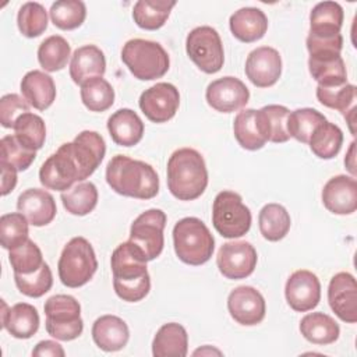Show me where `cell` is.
Wrapping results in <instances>:
<instances>
[{
    "instance_id": "obj_3",
    "label": "cell",
    "mask_w": 357,
    "mask_h": 357,
    "mask_svg": "<svg viewBox=\"0 0 357 357\" xmlns=\"http://www.w3.org/2000/svg\"><path fill=\"white\" fill-rule=\"evenodd\" d=\"M208 185V170L202 155L192 148H180L167 160V187L180 201L201 197Z\"/></svg>"
},
{
    "instance_id": "obj_15",
    "label": "cell",
    "mask_w": 357,
    "mask_h": 357,
    "mask_svg": "<svg viewBox=\"0 0 357 357\" xmlns=\"http://www.w3.org/2000/svg\"><path fill=\"white\" fill-rule=\"evenodd\" d=\"M230 317L240 325L252 326L265 318L266 304L264 296L252 286H238L227 297Z\"/></svg>"
},
{
    "instance_id": "obj_31",
    "label": "cell",
    "mask_w": 357,
    "mask_h": 357,
    "mask_svg": "<svg viewBox=\"0 0 357 357\" xmlns=\"http://www.w3.org/2000/svg\"><path fill=\"white\" fill-rule=\"evenodd\" d=\"M300 332L314 344H331L337 340L340 328L331 315L325 312H311L303 317Z\"/></svg>"
},
{
    "instance_id": "obj_33",
    "label": "cell",
    "mask_w": 357,
    "mask_h": 357,
    "mask_svg": "<svg viewBox=\"0 0 357 357\" xmlns=\"http://www.w3.org/2000/svg\"><path fill=\"white\" fill-rule=\"evenodd\" d=\"M259 231L268 241L282 240L290 230L291 219L280 204H266L258 215Z\"/></svg>"
},
{
    "instance_id": "obj_53",
    "label": "cell",
    "mask_w": 357,
    "mask_h": 357,
    "mask_svg": "<svg viewBox=\"0 0 357 357\" xmlns=\"http://www.w3.org/2000/svg\"><path fill=\"white\" fill-rule=\"evenodd\" d=\"M212 353L222 354L219 350H216V349H212V350H211V347L205 346L204 349H198V350H195V351H194V356H197V354H212Z\"/></svg>"
},
{
    "instance_id": "obj_44",
    "label": "cell",
    "mask_w": 357,
    "mask_h": 357,
    "mask_svg": "<svg viewBox=\"0 0 357 357\" xmlns=\"http://www.w3.org/2000/svg\"><path fill=\"white\" fill-rule=\"evenodd\" d=\"M28 219L21 212L6 213L0 218V243L6 250H13L28 240Z\"/></svg>"
},
{
    "instance_id": "obj_18",
    "label": "cell",
    "mask_w": 357,
    "mask_h": 357,
    "mask_svg": "<svg viewBox=\"0 0 357 357\" xmlns=\"http://www.w3.org/2000/svg\"><path fill=\"white\" fill-rule=\"evenodd\" d=\"M328 301L343 322L354 324L357 321V284L351 273L339 272L331 279Z\"/></svg>"
},
{
    "instance_id": "obj_20",
    "label": "cell",
    "mask_w": 357,
    "mask_h": 357,
    "mask_svg": "<svg viewBox=\"0 0 357 357\" xmlns=\"http://www.w3.org/2000/svg\"><path fill=\"white\" fill-rule=\"evenodd\" d=\"M17 209L32 226L40 227L49 225L57 212L56 201L50 192L42 188H28L20 194Z\"/></svg>"
},
{
    "instance_id": "obj_23",
    "label": "cell",
    "mask_w": 357,
    "mask_h": 357,
    "mask_svg": "<svg viewBox=\"0 0 357 357\" xmlns=\"http://www.w3.org/2000/svg\"><path fill=\"white\" fill-rule=\"evenodd\" d=\"M92 339L95 344L105 351L121 350L128 339L127 324L116 315H102L92 325Z\"/></svg>"
},
{
    "instance_id": "obj_22",
    "label": "cell",
    "mask_w": 357,
    "mask_h": 357,
    "mask_svg": "<svg viewBox=\"0 0 357 357\" xmlns=\"http://www.w3.org/2000/svg\"><path fill=\"white\" fill-rule=\"evenodd\" d=\"M106 71V59L103 52L95 45L78 47L70 63V77L77 85H82L88 79L103 77Z\"/></svg>"
},
{
    "instance_id": "obj_8",
    "label": "cell",
    "mask_w": 357,
    "mask_h": 357,
    "mask_svg": "<svg viewBox=\"0 0 357 357\" xmlns=\"http://www.w3.org/2000/svg\"><path fill=\"white\" fill-rule=\"evenodd\" d=\"M251 212L234 191H220L212 205V223L216 231L226 238L244 236L251 227Z\"/></svg>"
},
{
    "instance_id": "obj_2",
    "label": "cell",
    "mask_w": 357,
    "mask_h": 357,
    "mask_svg": "<svg viewBox=\"0 0 357 357\" xmlns=\"http://www.w3.org/2000/svg\"><path fill=\"white\" fill-rule=\"evenodd\" d=\"M106 181L113 191L124 197L151 199L159 192L156 170L151 165L126 155H116L109 160Z\"/></svg>"
},
{
    "instance_id": "obj_37",
    "label": "cell",
    "mask_w": 357,
    "mask_h": 357,
    "mask_svg": "<svg viewBox=\"0 0 357 357\" xmlns=\"http://www.w3.org/2000/svg\"><path fill=\"white\" fill-rule=\"evenodd\" d=\"M317 99L321 105L339 110L343 116L347 114L350 110L356 109V99H357V88L353 84H340V85H331L317 86Z\"/></svg>"
},
{
    "instance_id": "obj_19",
    "label": "cell",
    "mask_w": 357,
    "mask_h": 357,
    "mask_svg": "<svg viewBox=\"0 0 357 357\" xmlns=\"http://www.w3.org/2000/svg\"><path fill=\"white\" fill-rule=\"evenodd\" d=\"M322 202L335 215H351L357 209V181L339 174L326 181L322 188Z\"/></svg>"
},
{
    "instance_id": "obj_16",
    "label": "cell",
    "mask_w": 357,
    "mask_h": 357,
    "mask_svg": "<svg viewBox=\"0 0 357 357\" xmlns=\"http://www.w3.org/2000/svg\"><path fill=\"white\" fill-rule=\"evenodd\" d=\"M287 304L298 312L315 308L321 300V283L315 273L307 269L293 272L284 286Z\"/></svg>"
},
{
    "instance_id": "obj_45",
    "label": "cell",
    "mask_w": 357,
    "mask_h": 357,
    "mask_svg": "<svg viewBox=\"0 0 357 357\" xmlns=\"http://www.w3.org/2000/svg\"><path fill=\"white\" fill-rule=\"evenodd\" d=\"M8 261L14 273L21 275L33 273L45 264L40 248L29 238L24 244L10 250Z\"/></svg>"
},
{
    "instance_id": "obj_24",
    "label": "cell",
    "mask_w": 357,
    "mask_h": 357,
    "mask_svg": "<svg viewBox=\"0 0 357 357\" xmlns=\"http://www.w3.org/2000/svg\"><path fill=\"white\" fill-rule=\"evenodd\" d=\"M229 25L234 38L244 43H252L265 35L268 18L265 13L257 7H243L231 14Z\"/></svg>"
},
{
    "instance_id": "obj_13",
    "label": "cell",
    "mask_w": 357,
    "mask_h": 357,
    "mask_svg": "<svg viewBox=\"0 0 357 357\" xmlns=\"http://www.w3.org/2000/svg\"><path fill=\"white\" fill-rule=\"evenodd\" d=\"M141 112L153 123H166L174 117L178 105V89L170 82H158L145 89L138 100Z\"/></svg>"
},
{
    "instance_id": "obj_21",
    "label": "cell",
    "mask_w": 357,
    "mask_h": 357,
    "mask_svg": "<svg viewBox=\"0 0 357 357\" xmlns=\"http://www.w3.org/2000/svg\"><path fill=\"white\" fill-rule=\"evenodd\" d=\"M1 328L17 339H29L39 329L38 310L28 303H17L13 307H7L6 301H1Z\"/></svg>"
},
{
    "instance_id": "obj_1",
    "label": "cell",
    "mask_w": 357,
    "mask_h": 357,
    "mask_svg": "<svg viewBox=\"0 0 357 357\" xmlns=\"http://www.w3.org/2000/svg\"><path fill=\"white\" fill-rule=\"evenodd\" d=\"M146 257L132 241L119 244L112 252L110 266L116 294L128 303L145 298L151 290V276L146 268Z\"/></svg>"
},
{
    "instance_id": "obj_6",
    "label": "cell",
    "mask_w": 357,
    "mask_h": 357,
    "mask_svg": "<svg viewBox=\"0 0 357 357\" xmlns=\"http://www.w3.org/2000/svg\"><path fill=\"white\" fill-rule=\"evenodd\" d=\"M57 268L64 286L75 289L86 284L98 269V259L91 243L81 236L73 237L64 245Z\"/></svg>"
},
{
    "instance_id": "obj_39",
    "label": "cell",
    "mask_w": 357,
    "mask_h": 357,
    "mask_svg": "<svg viewBox=\"0 0 357 357\" xmlns=\"http://www.w3.org/2000/svg\"><path fill=\"white\" fill-rule=\"evenodd\" d=\"M15 138L28 149L38 151L46 139V126L40 116L26 112L18 117L14 126Z\"/></svg>"
},
{
    "instance_id": "obj_52",
    "label": "cell",
    "mask_w": 357,
    "mask_h": 357,
    "mask_svg": "<svg viewBox=\"0 0 357 357\" xmlns=\"http://www.w3.org/2000/svg\"><path fill=\"white\" fill-rule=\"evenodd\" d=\"M344 165L347 170L351 173V177H354L356 176V142L354 141L350 144L349 152L344 158Z\"/></svg>"
},
{
    "instance_id": "obj_38",
    "label": "cell",
    "mask_w": 357,
    "mask_h": 357,
    "mask_svg": "<svg viewBox=\"0 0 357 357\" xmlns=\"http://www.w3.org/2000/svg\"><path fill=\"white\" fill-rule=\"evenodd\" d=\"M255 113H257L255 109L241 110L234 117V123H233V132L237 142L240 144L241 148L248 151L261 149L266 144V141L259 132Z\"/></svg>"
},
{
    "instance_id": "obj_12",
    "label": "cell",
    "mask_w": 357,
    "mask_h": 357,
    "mask_svg": "<svg viewBox=\"0 0 357 357\" xmlns=\"http://www.w3.org/2000/svg\"><path fill=\"white\" fill-rule=\"evenodd\" d=\"M258 255L254 245L248 241L225 243L216 257L219 272L231 280L248 278L257 266Z\"/></svg>"
},
{
    "instance_id": "obj_36",
    "label": "cell",
    "mask_w": 357,
    "mask_h": 357,
    "mask_svg": "<svg viewBox=\"0 0 357 357\" xmlns=\"http://www.w3.org/2000/svg\"><path fill=\"white\" fill-rule=\"evenodd\" d=\"M71 54L68 42L60 35L46 38L38 47V61L45 71L54 73L67 66Z\"/></svg>"
},
{
    "instance_id": "obj_34",
    "label": "cell",
    "mask_w": 357,
    "mask_h": 357,
    "mask_svg": "<svg viewBox=\"0 0 357 357\" xmlns=\"http://www.w3.org/2000/svg\"><path fill=\"white\" fill-rule=\"evenodd\" d=\"M343 144L342 130L328 120L321 123L312 132L308 145L312 153L321 159L335 158Z\"/></svg>"
},
{
    "instance_id": "obj_47",
    "label": "cell",
    "mask_w": 357,
    "mask_h": 357,
    "mask_svg": "<svg viewBox=\"0 0 357 357\" xmlns=\"http://www.w3.org/2000/svg\"><path fill=\"white\" fill-rule=\"evenodd\" d=\"M14 280L18 290L28 297H42L46 294L53 284V275L49 265L45 262L38 271L28 275L14 273Z\"/></svg>"
},
{
    "instance_id": "obj_28",
    "label": "cell",
    "mask_w": 357,
    "mask_h": 357,
    "mask_svg": "<svg viewBox=\"0 0 357 357\" xmlns=\"http://www.w3.org/2000/svg\"><path fill=\"white\" fill-rule=\"evenodd\" d=\"M188 351V335L183 325L169 322L159 328L152 342L155 357H185Z\"/></svg>"
},
{
    "instance_id": "obj_50",
    "label": "cell",
    "mask_w": 357,
    "mask_h": 357,
    "mask_svg": "<svg viewBox=\"0 0 357 357\" xmlns=\"http://www.w3.org/2000/svg\"><path fill=\"white\" fill-rule=\"evenodd\" d=\"M32 356H35V357H46V356L64 357L66 351L61 347V344H59L54 340H42L32 350Z\"/></svg>"
},
{
    "instance_id": "obj_49",
    "label": "cell",
    "mask_w": 357,
    "mask_h": 357,
    "mask_svg": "<svg viewBox=\"0 0 357 357\" xmlns=\"http://www.w3.org/2000/svg\"><path fill=\"white\" fill-rule=\"evenodd\" d=\"M305 45L310 54H319V53L340 54L343 47V36L340 33L333 36H318V35L308 33Z\"/></svg>"
},
{
    "instance_id": "obj_26",
    "label": "cell",
    "mask_w": 357,
    "mask_h": 357,
    "mask_svg": "<svg viewBox=\"0 0 357 357\" xmlns=\"http://www.w3.org/2000/svg\"><path fill=\"white\" fill-rule=\"evenodd\" d=\"M21 92L29 106L46 110L56 99V85L50 75L39 70L28 71L21 81Z\"/></svg>"
},
{
    "instance_id": "obj_4",
    "label": "cell",
    "mask_w": 357,
    "mask_h": 357,
    "mask_svg": "<svg viewBox=\"0 0 357 357\" xmlns=\"http://www.w3.org/2000/svg\"><path fill=\"white\" fill-rule=\"evenodd\" d=\"M176 255L187 265L198 266L208 262L215 250V238L198 218H183L173 227Z\"/></svg>"
},
{
    "instance_id": "obj_30",
    "label": "cell",
    "mask_w": 357,
    "mask_h": 357,
    "mask_svg": "<svg viewBox=\"0 0 357 357\" xmlns=\"http://www.w3.org/2000/svg\"><path fill=\"white\" fill-rule=\"evenodd\" d=\"M343 8L336 1H321L310 13V32L318 36L340 33L343 25Z\"/></svg>"
},
{
    "instance_id": "obj_25",
    "label": "cell",
    "mask_w": 357,
    "mask_h": 357,
    "mask_svg": "<svg viewBox=\"0 0 357 357\" xmlns=\"http://www.w3.org/2000/svg\"><path fill=\"white\" fill-rule=\"evenodd\" d=\"M107 130L114 144L134 146L144 135V123L131 109H119L107 120Z\"/></svg>"
},
{
    "instance_id": "obj_9",
    "label": "cell",
    "mask_w": 357,
    "mask_h": 357,
    "mask_svg": "<svg viewBox=\"0 0 357 357\" xmlns=\"http://www.w3.org/2000/svg\"><path fill=\"white\" fill-rule=\"evenodd\" d=\"M185 50L192 63L206 74H215L223 67V43L218 31L212 26L194 28L187 35Z\"/></svg>"
},
{
    "instance_id": "obj_29",
    "label": "cell",
    "mask_w": 357,
    "mask_h": 357,
    "mask_svg": "<svg viewBox=\"0 0 357 357\" xmlns=\"http://www.w3.org/2000/svg\"><path fill=\"white\" fill-rule=\"evenodd\" d=\"M290 110L282 105H268L257 110V124L261 135L268 142L282 144L290 139L287 132V117Z\"/></svg>"
},
{
    "instance_id": "obj_27",
    "label": "cell",
    "mask_w": 357,
    "mask_h": 357,
    "mask_svg": "<svg viewBox=\"0 0 357 357\" xmlns=\"http://www.w3.org/2000/svg\"><path fill=\"white\" fill-rule=\"evenodd\" d=\"M308 70L318 85L331 86L347 82L346 66L337 53L310 54Z\"/></svg>"
},
{
    "instance_id": "obj_41",
    "label": "cell",
    "mask_w": 357,
    "mask_h": 357,
    "mask_svg": "<svg viewBox=\"0 0 357 357\" xmlns=\"http://www.w3.org/2000/svg\"><path fill=\"white\" fill-rule=\"evenodd\" d=\"M49 13L54 26L71 31L81 26L85 21L86 7L81 0H59L52 4Z\"/></svg>"
},
{
    "instance_id": "obj_46",
    "label": "cell",
    "mask_w": 357,
    "mask_h": 357,
    "mask_svg": "<svg viewBox=\"0 0 357 357\" xmlns=\"http://www.w3.org/2000/svg\"><path fill=\"white\" fill-rule=\"evenodd\" d=\"M0 163L14 167L17 172L26 170L36 158V151L25 148L15 135H6L0 141Z\"/></svg>"
},
{
    "instance_id": "obj_43",
    "label": "cell",
    "mask_w": 357,
    "mask_h": 357,
    "mask_svg": "<svg viewBox=\"0 0 357 357\" xmlns=\"http://www.w3.org/2000/svg\"><path fill=\"white\" fill-rule=\"evenodd\" d=\"M17 25L20 32L26 38H36L47 28V13L40 3H24L17 15Z\"/></svg>"
},
{
    "instance_id": "obj_32",
    "label": "cell",
    "mask_w": 357,
    "mask_h": 357,
    "mask_svg": "<svg viewBox=\"0 0 357 357\" xmlns=\"http://www.w3.org/2000/svg\"><path fill=\"white\" fill-rule=\"evenodd\" d=\"M174 6V0H139L132 8L134 22L146 31L159 29L167 21Z\"/></svg>"
},
{
    "instance_id": "obj_10",
    "label": "cell",
    "mask_w": 357,
    "mask_h": 357,
    "mask_svg": "<svg viewBox=\"0 0 357 357\" xmlns=\"http://www.w3.org/2000/svg\"><path fill=\"white\" fill-rule=\"evenodd\" d=\"M39 181L45 188L54 191H66L77 181H82L79 167L70 151L68 142L50 155L39 170Z\"/></svg>"
},
{
    "instance_id": "obj_51",
    "label": "cell",
    "mask_w": 357,
    "mask_h": 357,
    "mask_svg": "<svg viewBox=\"0 0 357 357\" xmlns=\"http://www.w3.org/2000/svg\"><path fill=\"white\" fill-rule=\"evenodd\" d=\"M1 166V195L10 194L17 184V170L8 165L0 163Z\"/></svg>"
},
{
    "instance_id": "obj_7",
    "label": "cell",
    "mask_w": 357,
    "mask_h": 357,
    "mask_svg": "<svg viewBox=\"0 0 357 357\" xmlns=\"http://www.w3.org/2000/svg\"><path fill=\"white\" fill-rule=\"evenodd\" d=\"M46 331L57 340H74L84 331L79 303L68 294H54L45 303Z\"/></svg>"
},
{
    "instance_id": "obj_11",
    "label": "cell",
    "mask_w": 357,
    "mask_h": 357,
    "mask_svg": "<svg viewBox=\"0 0 357 357\" xmlns=\"http://www.w3.org/2000/svg\"><path fill=\"white\" fill-rule=\"evenodd\" d=\"M165 226L166 213L152 208L142 212L130 227V241L142 250L148 261L158 258L163 250Z\"/></svg>"
},
{
    "instance_id": "obj_35",
    "label": "cell",
    "mask_w": 357,
    "mask_h": 357,
    "mask_svg": "<svg viewBox=\"0 0 357 357\" xmlns=\"http://www.w3.org/2000/svg\"><path fill=\"white\" fill-rule=\"evenodd\" d=\"M61 202L66 211L75 216L92 212L98 204V190L91 181H81L61 192Z\"/></svg>"
},
{
    "instance_id": "obj_48",
    "label": "cell",
    "mask_w": 357,
    "mask_h": 357,
    "mask_svg": "<svg viewBox=\"0 0 357 357\" xmlns=\"http://www.w3.org/2000/svg\"><path fill=\"white\" fill-rule=\"evenodd\" d=\"M29 112V105L17 93H7L0 99V123L6 128H14L17 120Z\"/></svg>"
},
{
    "instance_id": "obj_14",
    "label": "cell",
    "mask_w": 357,
    "mask_h": 357,
    "mask_svg": "<svg viewBox=\"0 0 357 357\" xmlns=\"http://www.w3.org/2000/svg\"><path fill=\"white\" fill-rule=\"evenodd\" d=\"M205 98L216 112L231 113L248 103L250 91L241 79L227 75L212 81L206 88Z\"/></svg>"
},
{
    "instance_id": "obj_40",
    "label": "cell",
    "mask_w": 357,
    "mask_h": 357,
    "mask_svg": "<svg viewBox=\"0 0 357 357\" xmlns=\"http://www.w3.org/2000/svg\"><path fill=\"white\" fill-rule=\"evenodd\" d=\"M81 100L91 112H105L114 103V89L103 77H96L81 85Z\"/></svg>"
},
{
    "instance_id": "obj_17",
    "label": "cell",
    "mask_w": 357,
    "mask_h": 357,
    "mask_svg": "<svg viewBox=\"0 0 357 357\" xmlns=\"http://www.w3.org/2000/svg\"><path fill=\"white\" fill-rule=\"evenodd\" d=\"M245 75L258 88H268L278 82L282 74V57L271 46L254 49L245 60Z\"/></svg>"
},
{
    "instance_id": "obj_42",
    "label": "cell",
    "mask_w": 357,
    "mask_h": 357,
    "mask_svg": "<svg viewBox=\"0 0 357 357\" xmlns=\"http://www.w3.org/2000/svg\"><path fill=\"white\" fill-rule=\"evenodd\" d=\"M326 121L325 116L315 109L303 107L289 113L287 117V132L290 137L296 138L303 144H308L314 130Z\"/></svg>"
},
{
    "instance_id": "obj_5",
    "label": "cell",
    "mask_w": 357,
    "mask_h": 357,
    "mask_svg": "<svg viewBox=\"0 0 357 357\" xmlns=\"http://www.w3.org/2000/svg\"><path fill=\"white\" fill-rule=\"evenodd\" d=\"M121 60L130 73L141 81L163 77L170 66L169 54L160 43L139 38L126 42L121 49Z\"/></svg>"
}]
</instances>
